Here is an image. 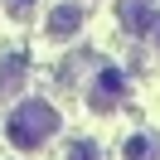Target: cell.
<instances>
[{
  "label": "cell",
  "instance_id": "obj_1",
  "mask_svg": "<svg viewBox=\"0 0 160 160\" xmlns=\"http://www.w3.org/2000/svg\"><path fill=\"white\" fill-rule=\"evenodd\" d=\"M53 131H58V112H53L49 102H39V97L20 102V107L5 117V136L20 150H39L44 141H53Z\"/></svg>",
  "mask_w": 160,
  "mask_h": 160
},
{
  "label": "cell",
  "instance_id": "obj_2",
  "mask_svg": "<svg viewBox=\"0 0 160 160\" xmlns=\"http://www.w3.org/2000/svg\"><path fill=\"white\" fill-rule=\"evenodd\" d=\"M88 102L97 112H112L117 102H126V73L121 68H102L97 82H92V92H88Z\"/></svg>",
  "mask_w": 160,
  "mask_h": 160
},
{
  "label": "cell",
  "instance_id": "obj_3",
  "mask_svg": "<svg viewBox=\"0 0 160 160\" xmlns=\"http://www.w3.org/2000/svg\"><path fill=\"white\" fill-rule=\"evenodd\" d=\"M82 29V10H78V0H58L49 15V39H73V34Z\"/></svg>",
  "mask_w": 160,
  "mask_h": 160
},
{
  "label": "cell",
  "instance_id": "obj_4",
  "mask_svg": "<svg viewBox=\"0 0 160 160\" xmlns=\"http://www.w3.org/2000/svg\"><path fill=\"white\" fill-rule=\"evenodd\" d=\"M150 15H155V10H150L146 0H121V24H126L131 34H141V29H150Z\"/></svg>",
  "mask_w": 160,
  "mask_h": 160
},
{
  "label": "cell",
  "instance_id": "obj_5",
  "mask_svg": "<svg viewBox=\"0 0 160 160\" xmlns=\"http://www.w3.org/2000/svg\"><path fill=\"white\" fill-rule=\"evenodd\" d=\"M24 82V58L20 53H10V58H0V97H10L15 88Z\"/></svg>",
  "mask_w": 160,
  "mask_h": 160
},
{
  "label": "cell",
  "instance_id": "obj_6",
  "mask_svg": "<svg viewBox=\"0 0 160 160\" xmlns=\"http://www.w3.org/2000/svg\"><path fill=\"white\" fill-rule=\"evenodd\" d=\"M121 160H160V141L155 136H131L126 150H121Z\"/></svg>",
  "mask_w": 160,
  "mask_h": 160
},
{
  "label": "cell",
  "instance_id": "obj_7",
  "mask_svg": "<svg viewBox=\"0 0 160 160\" xmlns=\"http://www.w3.org/2000/svg\"><path fill=\"white\" fill-rule=\"evenodd\" d=\"M5 10H10L15 20H29V15H34V0H5Z\"/></svg>",
  "mask_w": 160,
  "mask_h": 160
},
{
  "label": "cell",
  "instance_id": "obj_8",
  "mask_svg": "<svg viewBox=\"0 0 160 160\" xmlns=\"http://www.w3.org/2000/svg\"><path fill=\"white\" fill-rule=\"evenodd\" d=\"M68 160H97V146H92V141H78V146L68 150Z\"/></svg>",
  "mask_w": 160,
  "mask_h": 160
},
{
  "label": "cell",
  "instance_id": "obj_9",
  "mask_svg": "<svg viewBox=\"0 0 160 160\" xmlns=\"http://www.w3.org/2000/svg\"><path fill=\"white\" fill-rule=\"evenodd\" d=\"M150 34H155V44H160V15H150Z\"/></svg>",
  "mask_w": 160,
  "mask_h": 160
}]
</instances>
